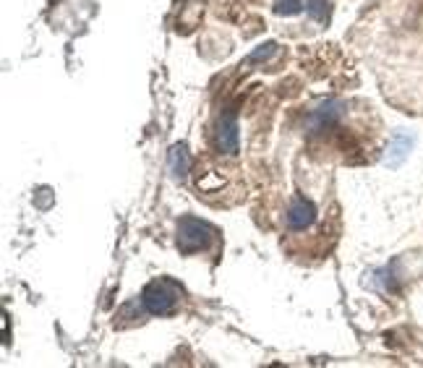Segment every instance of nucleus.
Instances as JSON below:
<instances>
[{
	"mask_svg": "<svg viewBox=\"0 0 423 368\" xmlns=\"http://www.w3.org/2000/svg\"><path fill=\"white\" fill-rule=\"evenodd\" d=\"M181 301H183V288L168 277H160L146 285L139 303L152 316H173L181 308Z\"/></svg>",
	"mask_w": 423,
	"mask_h": 368,
	"instance_id": "obj_1",
	"label": "nucleus"
},
{
	"mask_svg": "<svg viewBox=\"0 0 423 368\" xmlns=\"http://www.w3.org/2000/svg\"><path fill=\"white\" fill-rule=\"evenodd\" d=\"M178 251L181 254H199V251H209L217 243V230L204 220H196V217H181L178 222Z\"/></svg>",
	"mask_w": 423,
	"mask_h": 368,
	"instance_id": "obj_2",
	"label": "nucleus"
},
{
	"mask_svg": "<svg viewBox=\"0 0 423 368\" xmlns=\"http://www.w3.org/2000/svg\"><path fill=\"white\" fill-rule=\"evenodd\" d=\"M215 144L220 154H238L240 149V136H238V112L227 107L220 112L215 129Z\"/></svg>",
	"mask_w": 423,
	"mask_h": 368,
	"instance_id": "obj_3",
	"label": "nucleus"
},
{
	"mask_svg": "<svg viewBox=\"0 0 423 368\" xmlns=\"http://www.w3.org/2000/svg\"><path fill=\"white\" fill-rule=\"evenodd\" d=\"M316 217H319V212H316V207H314V201L304 199V196H296V199L290 201L285 222H288V227L293 232H304L316 222Z\"/></svg>",
	"mask_w": 423,
	"mask_h": 368,
	"instance_id": "obj_4",
	"label": "nucleus"
},
{
	"mask_svg": "<svg viewBox=\"0 0 423 368\" xmlns=\"http://www.w3.org/2000/svg\"><path fill=\"white\" fill-rule=\"evenodd\" d=\"M343 112H345V104L340 102V99L321 102L319 107H316V110H311V115H309V129H311L314 134L332 129L337 120L343 118Z\"/></svg>",
	"mask_w": 423,
	"mask_h": 368,
	"instance_id": "obj_5",
	"label": "nucleus"
},
{
	"mask_svg": "<svg viewBox=\"0 0 423 368\" xmlns=\"http://www.w3.org/2000/svg\"><path fill=\"white\" fill-rule=\"evenodd\" d=\"M168 170H170V175H173V180H178V183H183L186 180L188 170H191V160H188V149H186V144H176L168 152Z\"/></svg>",
	"mask_w": 423,
	"mask_h": 368,
	"instance_id": "obj_6",
	"label": "nucleus"
},
{
	"mask_svg": "<svg viewBox=\"0 0 423 368\" xmlns=\"http://www.w3.org/2000/svg\"><path fill=\"white\" fill-rule=\"evenodd\" d=\"M410 136H405V134H397L395 136V141H392L390 146V157H387V165H400V162L407 157V149H410Z\"/></svg>",
	"mask_w": 423,
	"mask_h": 368,
	"instance_id": "obj_7",
	"label": "nucleus"
},
{
	"mask_svg": "<svg viewBox=\"0 0 423 368\" xmlns=\"http://www.w3.org/2000/svg\"><path fill=\"white\" fill-rule=\"evenodd\" d=\"M304 0H277L274 3V13L277 16H296V13L304 11Z\"/></svg>",
	"mask_w": 423,
	"mask_h": 368,
	"instance_id": "obj_8",
	"label": "nucleus"
},
{
	"mask_svg": "<svg viewBox=\"0 0 423 368\" xmlns=\"http://www.w3.org/2000/svg\"><path fill=\"white\" fill-rule=\"evenodd\" d=\"M306 13H309L314 21H327L329 3L327 0H309V3H306Z\"/></svg>",
	"mask_w": 423,
	"mask_h": 368,
	"instance_id": "obj_9",
	"label": "nucleus"
},
{
	"mask_svg": "<svg viewBox=\"0 0 423 368\" xmlns=\"http://www.w3.org/2000/svg\"><path fill=\"white\" fill-rule=\"evenodd\" d=\"M274 53H277V45H274V42H267V45H262V48L254 50V53L246 58V63H259V60H267V58L274 55Z\"/></svg>",
	"mask_w": 423,
	"mask_h": 368,
	"instance_id": "obj_10",
	"label": "nucleus"
}]
</instances>
